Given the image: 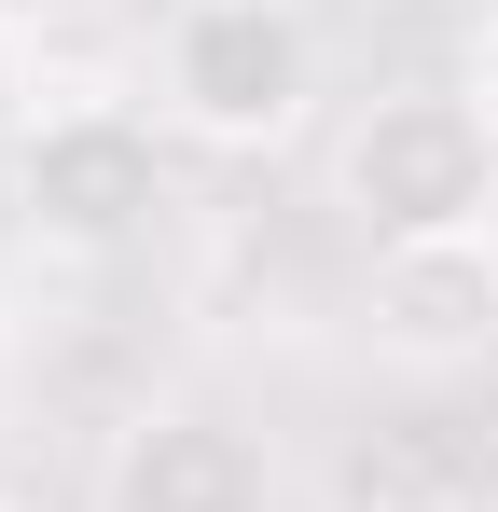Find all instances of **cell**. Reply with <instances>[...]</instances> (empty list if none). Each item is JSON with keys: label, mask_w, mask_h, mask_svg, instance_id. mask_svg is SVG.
I'll return each instance as SVG.
<instances>
[{"label": "cell", "mask_w": 498, "mask_h": 512, "mask_svg": "<svg viewBox=\"0 0 498 512\" xmlns=\"http://www.w3.org/2000/svg\"><path fill=\"white\" fill-rule=\"evenodd\" d=\"M97 512H263V443L222 416H194V402H166L111 443V485Z\"/></svg>", "instance_id": "277c9868"}, {"label": "cell", "mask_w": 498, "mask_h": 512, "mask_svg": "<svg viewBox=\"0 0 498 512\" xmlns=\"http://www.w3.org/2000/svg\"><path fill=\"white\" fill-rule=\"evenodd\" d=\"M28 125H42V84H28V42H14V28H0V153H14V139H28Z\"/></svg>", "instance_id": "5b68a950"}, {"label": "cell", "mask_w": 498, "mask_h": 512, "mask_svg": "<svg viewBox=\"0 0 498 512\" xmlns=\"http://www.w3.org/2000/svg\"><path fill=\"white\" fill-rule=\"evenodd\" d=\"M332 194H346V222H360L388 263L485 250L498 236V111L457 97V84H388L360 125H346Z\"/></svg>", "instance_id": "6da1fadb"}, {"label": "cell", "mask_w": 498, "mask_h": 512, "mask_svg": "<svg viewBox=\"0 0 498 512\" xmlns=\"http://www.w3.org/2000/svg\"><path fill=\"white\" fill-rule=\"evenodd\" d=\"M415 512H485V499H415Z\"/></svg>", "instance_id": "52a82bcc"}, {"label": "cell", "mask_w": 498, "mask_h": 512, "mask_svg": "<svg viewBox=\"0 0 498 512\" xmlns=\"http://www.w3.org/2000/svg\"><path fill=\"white\" fill-rule=\"evenodd\" d=\"M153 208H166V153L125 97H56L14 139V222L56 250H125V236H153Z\"/></svg>", "instance_id": "3957f363"}, {"label": "cell", "mask_w": 498, "mask_h": 512, "mask_svg": "<svg viewBox=\"0 0 498 512\" xmlns=\"http://www.w3.org/2000/svg\"><path fill=\"white\" fill-rule=\"evenodd\" d=\"M153 70H166V111L194 139H277L319 97V28L291 0H180Z\"/></svg>", "instance_id": "7a4b0ae2"}, {"label": "cell", "mask_w": 498, "mask_h": 512, "mask_svg": "<svg viewBox=\"0 0 498 512\" xmlns=\"http://www.w3.org/2000/svg\"><path fill=\"white\" fill-rule=\"evenodd\" d=\"M471 97L498 111V0H485V42H471Z\"/></svg>", "instance_id": "8992f818"}]
</instances>
